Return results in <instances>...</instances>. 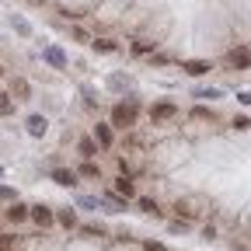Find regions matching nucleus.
Instances as JSON below:
<instances>
[{"instance_id":"6","label":"nucleus","mask_w":251,"mask_h":251,"mask_svg":"<svg viewBox=\"0 0 251 251\" xmlns=\"http://www.w3.org/2000/svg\"><path fill=\"white\" fill-rule=\"evenodd\" d=\"M181 70H185V74H192V77H202V74H209L213 67H209L206 59H188V63H181Z\"/></svg>"},{"instance_id":"20","label":"nucleus","mask_w":251,"mask_h":251,"mask_svg":"<svg viewBox=\"0 0 251 251\" xmlns=\"http://www.w3.org/2000/svg\"><path fill=\"white\" fill-rule=\"evenodd\" d=\"M18 248V237H0V251H14Z\"/></svg>"},{"instance_id":"11","label":"nucleus","mask_w":251,"mask_h":251,"mask_svg":"<svg viewBox=\"0 0 251 251\" xmlns=\"http://www.w3.org/2000/svg\"><path fill=\"white\" fill-rule=\"evenodd\" d=\"M52 181H56V185H74V181H77V175H74V171H67V168H56V171H52Z\"/></svg>"},{"instance_id":"27","label":"nucleus","mask_w":251,"mask_h":251,"mask_svg":"<svg viewBox=\"0 0 251 251\" xmlns=\"http://www.w3.org/2000/svg\"><path fill=\"white\" fill-rule=\"evenodd\" d=\"M237 98H241V105H248V108H251V94H248V91H244V94H237Z\"/></svg>"},{"instance_id":"10","label":"nucleus","mask_w":251,"mask_h":251,"mask_svg":"<svg viewBox=\"0 0 251 251\" xmlns=\"http://www.w3.org/2000/svg\"><path fill=\"white\" fill-rule=\"evenodd\" d=\"M42 56H46V63H52V67H56V70H63V67H67V56H63L59 49H46Z\"/></svg>"},{"instance_id":"1","label":"nucleus","mask_w":251,"mask_h":251,"mask_svg":"<svg viewBox=\"0 0 251 251\" xmlns=\"http://www.w3.org/2000/svg\"><path fill=\"white\" fill-rule=\"evenodd\" d=\"M112 126H119V129H129V126H136V105H115L112 108Z\"/></svg>"},{"instance_id":"26","label":"nucleus","mask_w":251,"mask_h":251,"mask_svg":"<svg viewBox=\"0 0 251 251\" xmlns=\"http://www.w3.org/2000/svg\"><path fill=\"white\" fill-rule=\"evenodd\" d=\"M147 251H168L164 244H157V241H147Z\"/></svg>"},{"instance_id":"21","label":"nucleus","mask_w":251,"mask_h":251,"mask_svg":"<svg viewBox=\"0 0 251 251\" xmlns=\"http://www.w3.org/2000/svg\"><path fill=\"white\" fill-rule=\"evenodd\" d=\"M192 119H199V122H206V119H213V112H209V108H192Z\"/></svg>"},{"instance_id":"2","label":"nucleus","mask_w":251,"mask_h":251,"mask_svg":"<svg viewBox=\"0 0 251 251\" xmlns=\"http://www.w3.org/2000/svg\"><path fill=\"white\" fill-rule=\"evenodd\" d=\"M227 63H230L234 70H244L248 63H251V52H248L244 46H237V49H230V52H227Z\"/></svg>"},{"instance_id":"3","label":"nucleus","mask_w":251,"mask_h":251,"mask_svg":"<svg viewBox=\"0 0 251 251\" xmlns=\"http://www.w3.org/2000/svg\"><path fill=\"white\" fill-rule=\"evenodd\" d=\"M175 115H178V108H175L171 101H161V105L150 108V119H153V122H168V119H175Z\"/></svg>"},{"instance_id":"15","label":"nucleus","mask_w":251,"mask_h":251,"mask_svg":"<svg viewBox=\"0 0 251 251\" xmlns=\"http://www.w3.org/2000/svg\"><path fill=\"white\" fill-rule=\"evenodd\" d=\"M11 28L18 31V35H31V25H28L25 18H11Z\"/></svg>"},{"instance_id":"23","label":"nucleus","mask_w":251,"mask_h":251,"mask_svg":"<svg viewBox=\"0 0 251 251\" xmlns=\"http://www.w3.org/2000/svg\"><path fill=\"white\" fill-rule=\"evenodd\" d=\"M94 49H101V52H112V49H115V46H112V42H108V39H98V42H94Z\"/></svg>"},{"instance_id":"9","label":"nucleus","mask_w":251,"mask_h":251,"mask_svg":"<svg viewBox=\"0 0 251 251\" xmlns=\"http://www.w3.org/2000/svg\"><path fill=\"white\" fill-rule=\"evenodd\" d=\"M46 129H49V122H46L42 115H31V119H28V133H31V136H46Z\"/></svg>"},{"instance_id":"25","label":"nucleus","mask_w":251,"mask_h":251,"mask_svg":"<svg viewBox=\"0 0 251 251\" xmlns=\"http://www.w3.org/2000/svg\"><path fill=\"white\" fill-rule=\"evenodd\" d=\"M0 199H4V202H14V192H11V188H4V185H0Z\"/></svg>"},{"instance_id":"13","label":"nucleus","mask_w":251,"mask_h":251,"mask_svg":"<svg viewBox=\"0 0 251 251\" xmlns=\"http://www.w3.org/2000/svg\"><path fill=\"white\" fill-rule=\"evenodd\" d=\"M115 192L129 199V196H136V188H133V181H129V178H119V181H115Z\"/></svg>"},{"instance_id":"4","label":"nucleus","mask_w":251,"mask_h":251,"mask_svg":"<svg viewBox=\"0 0 251 251\" xmlns=\"http://www.w3.org/2000/svg\"><path fill=\"white\" fill-rule=\"evenodd\" d=\"M28 216L35 220L39 227H52V220H56V216L49 213V206H31V209H28Z\"/></svg>"},{"instance_id":"12","label":"nucleus","mask_w":251,"mask_h":251,"mask_svg":"<svg viewBox=\"0 0 251 251\" xmlns=\"http://www.w3.org/2000/svg\"><path fill=\"white\" fill-rule=\"evenodd\" d=\"M94 140H98L101 147H112V129L108 126H94Z\"/></svg>"},{"instance_id":"24","label":"nucleus","mask_w":251,"mask_h":251,"mask_svg":"<svg viewBox=\"0 0 251 251\" xmlns=\"http://www.w3.org/2000/svg\"><path fill=\"white\" fill-rule=\"evenodd\" d=\"M196 98H220V91L209 87V91H196Z\"/></svg>"},{"instance_id":"22","label":"nucleus","mask_w":251,"mask_h":251,"mask_svg":"<svg viewBox=\"0 0 251 251\" xmlns=\"http://www.w3.org/2000/svg\"><path fill=\"white\" fill-rule=\"evenodd\" d=\"M77 206H84V209H98V199H87V196H80V199H77Z\"/></svg>"},{"instance_id":"28","label":"nucleus","mask_w":251,"mask_h":251,"mask_svg":"<svg viewBox=\"0 0 251 251\" xmlns=\"http://www.w3.org/2000/svg\"><path fill=\"white\" fill-rule=\"evenodd\" d=\"M0 77H4V67H0Z\"/></svg>"},{"instance_id":"14","label":"nucleus","mask_w":251,"mask_h":251,"mask_svg":"<svg viewBox=\"0 0 251 251\" xmlns=\"http://www.w3.org/2000/svg\"><path fill=\"white\" fill-rule=\"evenodd\" d=\"M56 220H59L63 227H77V213H74V209H59V216H56Z\"/></svg>"},{"instance_id":"19","label":"nucleus","mask_w":251,"mask_h":251,"mask_svg":"<svg viewBox=\"0 0 251 251\" xmlns=\"http://www.w3.org/2000/svg\"><path fill=\"white\" fill-rule=\"evenodd\" d=\"M80 175L84 178H98V164H80Z\"/></svg>"},{"instance_id":"7","label":"nucleus","mask_w":251,"mask_h":251,"mask_svg":"<svg viewBox=\"0 0 251 251\" xmlns=\"http://www.w3.org/2000/svg\"><path fill=\"white\" fill-rule=\"evenodd\" d=\"M175 209H178V216H185V220L199 216V202H192V199H178V202H175Z\"/></svg>"},{"instance_id":"8","label":"nucleus","mask_w":251,"mask_h":251,"mask_svg":"<svg viewBox=\"0 0 251 251\" xmlns=\"http://www.w3.org/2000/svg\"><path fill=\"white\" fill-rule=\"evenodd\" d=\"M28 209L31 206H25V202H11V209H7V220H11V224H21V220H28Z\"/></svg>"},{"instance_id":"29","label":"nucleus","mask_w":251,"mask_h":251,"mask_svg":"<svg viewBox=\"0 0 251 251\" xmlns=\"http://www.w3.org/2000/svg\"><path fill=\"white\" fill-rule=\"evenodd\" d=\"M0 175H4V171H0Z\"/></svg>"},{"instance_id":"18","label":"nucleus","mask_w":251,"mask_h":251,"mask_svg":"<svg viewBox=\"0 0 251 251\" xmlns=\"http://www.w3.org/2000/svg\"><path fill=\"white\" fill-rule=\"evenodd\" d=\"M140 209H143V213H153V216L161 213V209H157V202H153V199H140Z\"/></svg>"},{"instance_id":"5","label":"nucleus","mask_w":251,"mask_h":251,"mask_svg":"<svg viewBox=\"0 0 251 251\" xmlns=\"http://www.w3.org/2000/svg\"><path fill=\"white\" fill-rule=\"evenodd\" d=\"M7 94H11L14 101H25L28 94H31V87H28V80H25V77H14V80H11V91H7Z\"/></svg>"},{"instance_id":"16","label":"nucleus","mask_w":251,"mask_h":251,"mask_svg":"<svg viewBox=\"0 0 251 251\" xmlns=\"http://www.w3.org/2000/svg\"><path fill=\"white\" fill-rule=\"evenodd\" d=\"M14 112V98L11 94H0V115H11Z\"/></svg>"},{"instance_id":"17","label":"nucleus","mask_w":251,"mask_h":251,"mask_svg":"<svg viewBox=\"0 0 251 251\" xmlns=\"http://www.w3.org/2000/svg\"><path fill=\"white\" fill-rule=\"evenodd\" d=\"M77 147H80V153H84V157H94V153H98V147H94V140H80Z\"/></svg>"}]
</instances>
